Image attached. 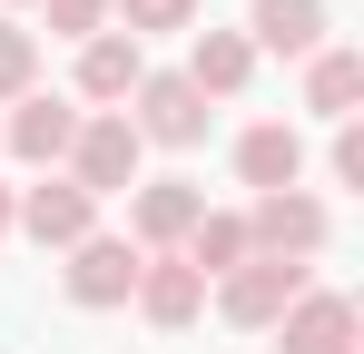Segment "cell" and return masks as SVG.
Wrapping results in <instances>:
<instances>
[{"mask_svg": "<svg viewBox=\"0 0 364 354\" xmlns=\"http://www.w3.org/2000/svg\"><path fill=\"white\" fill-rule=\"evenodd\" d=\"M60 177H69V187H89V197L109 207V197H128V187L148 177V148H138V128H128L119 109H79V138H69Z\"/></svg>", "mask_w": 364, "mask_h": 354, "instance_id": "cell-1", "label": "cell"}, {"mask_svg": "<svg viewBox=\"0 0 364 354\" xmlns=\"http://www.w3.org/2000/svg\"><path fill=\"white\" fill-rule=\"evenodd\" d=\"M246 246L276 256V266H315L335 246V207L315 187H276V197H246Z\"/></svg>", "mask_w": 364, "mask_h": 354, "instance_id": "cell-2", "label": "cell"}, {"mask_svg": "<svg viewBox=\"0 0 364 354\" xmlns=\"http://www.w3.org/2000/svg\"><path fill=\"white\" fill-rule=\"evenodd\" d=\"M315 286V266H276V256H246L237 276H217L207 286V305L237 325V335H276V315L296 305V295Z\"/></svg>", "mask_w": 364, "mask_h": 354, "instance_id": "cell-3", "label": "cell"}, {"mask_svg": "<svg viewBox=\"0 0 364 354\" xmlns=\"http://www.w3.org/2000/svg\"><path fill=\"white\" fill-rule=\"evenodd\" d=\"M60 295L79 305V315H109V305H128V295H138V246H128L119 227L79 236V246L60 256Z\"/></svg>", "mask_w": 364, "mask_h": 354, "instance_id": "cell-4", "label": "cell"}, {"mask_svg": "<svg viewBox=\"0 0 364 354\" xmlns=\"http://www.w3.org/2000/svg\"><path fill=\"white\" fill-rule=\"evenodd\" d=\"M197 217H207V187H197V177H138V187H128V227H119V236L138 246V256H178Z\"/></svg>", "mask_w": 364, "mask_h": 354, "instance_id": "cell-5", "label": "cell"}, {"mask_svg": "<svg viewBox=\"0 0 364 354\" xmlns=\"http://www.w3.org/2000/svg\"><path fill=\"white\" fill-rule=\"evenodd\" d=\"M128 128H138V148H197V138H207V99H197V89H187L178 69H148V79H138V89H128Z\"/></svg>", "mask_w": 364, "mask_h": 354, "instance_id": "cell-6", "label": "cell"}, {"mask_svg": "<svg viewBox=\"0 0 364 354\" xmlns=\"http://www.w3.org/2000/svg\"><path fill=\"white\" fill-rule=\"evenodd\" d=\"M10 236H30V246L69 256L79 236H99V197H89V187H69V177L50 168V177H30V187H20V217H10Z\"/></svg>", "mask_w": 364, "mask_h": 354, "instance_id": "cell-7", "label": "cell"}, {"mask_svg": "<svg viewBox=\"0 0 364 354\" xmlns=\"http://www.w3.org/2000/svg\"><path fill=\"white\" fill-rule=\"evenodd\" d=\"M276 345L286 354H364V305L345 286H305L286 315H276Z\"/></svg>", "mask_w": 364, "mask_h": 354, "instance_id": "cell-8", "label": "cell"}, {"mask_svg": "<svg viewBox=\"0 0 364 354\" xmlns=\"http://www.w3.org/2000/svg\"><path fill=\"white\" fill-rule=\"evenodd\" d=\"M138 79H148V50L128 30H99V40H79V59H69V99L79 109H128Z\"/></svg>", "mask_w": 364, "mask_h": 354, "instance_id": "cell-9", "label": "cell"}, {"mask_svg": "<svg viewBox=\"0 0 364 354\" xmlns=\"http://www.w3.org/2000/svg\"><path fill=\"white\" fill-rule=\"evenodd\" d=\"M69 138H79V99H50V89H30L20 109L0 118V148H10L30 177H50V168H60V158H69Z\"/></svg>", "mask_w": 364, "mask_h": 354, "instance_id": "cell-10", "label": "cell"}, {"mask_svg": "<svg viewBox=\"0 0 364 354\" xmlns=\"http://www.w3.org/2000/svg\"><path fill=\"white\" fill-rule=\"evenodd\" d=\"M237 187H246V197L305 187V128H296V118H246V128H237Z\"/></svg>", "mask_w": 364, "mask_h": 354, "instance_id": "cell-11", "label": "cell"}, {"mask_svg": "<svg viewBox=\"0 0 364 354\" xmlns=\"http://www.w3.org/2000/svg\"><path fill=\"white\" fill-rule=\"evenodd\" d=\"M325 40H335V10H325V0H256V10H246V50L256 59H296L305 69Z\"/></svg>", "mask_w": 364, "mask_h": 354, "instance_id": "cell-12", "label": "cell"}, {"mask_svg": "<svg viewBox=\"0 0 364 354\" xmlns=\"http://www.w3.org/2000/svg\"><path fill=\"white\" fill-rule=\"evenodd\" d=\"M187 89L207 99V109H227V99H246V79H256V50H246V30H187V69H178Z\"/></svg>", "mask_w": 364, "mask_h": 354, "instance_id": "cell-13", "label": "cell"}, {"mask_svg": "<svg viewBox=\"0 0 364 354\" xmlns=\"http://www.w3.org/2000/svg\"><path fill=\"white\" fill-rule=\"evenodd\" d=\"M158 335H187L197 315H207V276L187 266V256H138V295H128Z\"/></svg>", "mask_w": 364, "mask_h": 354, "instance_id": "cell-14", "label": "cell"}, {"mask_svg": "<svg viewBox=\"0 0 364 354\" xmlns=\"http://www.w3.org/2000/svg\"><path fill=\"white\" fill-rule=\"evenodd\" d=\"M305 109L325 118V128H345V118L364 109V50H345V40H325V50L305 59Z\"/></svg>", "mask_w": 364, "mask_h": 354, "instance_id": "cell-15", "label": "cell"}, {"mask_svg": "<svg viewBox=\"0 0 364 354\" xmlns=\"http://www.w3.org/2000/svg\"><path fill=\"white\" fill-rule=\"evenodd\" d=\"M178 256L207 276V286H217V276H237L246 256H256V246H246V207H207V217L187 227V246H178Z\"/></svg>", "mask_w": 364, "mask_h": 354, "instance_id": "cell-16", "label": "cell"}, {"mask_svg": "<svg viewBox=\"0 0 364 354\" xmlns=\"http://www.w3.org/2000/svg\"><path fill=\"white\" fill-rule=\"evenodd\" d=\"M197 20H207V0H109V30H128L138 50L158 30H197Z\"/></svg>", "mask_w": 364, "mask_h": 354, "instance_id": "cell-17", "label": "cell"}, {"mask_svg": "<svg viewBox=\"0 0 364 354\" xmlns=\"http://www.w3.org/2000/svg\"><path fill=\"white\" fill-rule=\"evenodd\" d=\"M30 89H40V30L0 20V109H20Z\"/></svg>", "mask_w": 364, "mask_h": 354, "instance_id": "cell-18", "label": "cell"}, {"mask_svg": "<svg viewBox=\"0 0 364 354\" xmlns=\"http://www.w3.org/2000/svg\"><path fill=\"white\" fill-rule=\"evenodd\" d=\"M40 20H50V40L79 50V40H99V30H109V0H40Z\"/></svg>", "mask_w": 364, "mask_h": 354, "instance_id": "cell-19", "label": "cell"}, {"mask_svg": "<svg viewBox=\"0 0 364 354\" xmlns=\"http://www.w3.org/2000/svg\"><path fill=\"white\" fill-rule=\"evenodd\" d=\"M325 177H335V187H364V118H345V128L325 138Z\"/></svg>", "mask_w": 364, "mask_h": 354, "instance_id": "cell-20", "label": "cell"}, {"mask_svg": "<svg viewBox=\"0 0 364 354\" xmlns=\"http://www.w3.org/2000/svg\"><path fill=\"white\" fill-rule=\"evenodd\" d=\"M10 217H20V187H0V236H10Z\"/></svg>", "mask_w": 364, "mask_h": 354, "instance_id": "cell-21", "label": "cell"}, {"mask_svg": "<svg viewBox=\"0 0 364 354\" xmlns=\"http://www.w3.org/2000/svg\"><path fill=\"white\" fill-rule=\"evenodd\" d=\"M20 10H40V0H0V20H20Z\"/></svg>", "mask_w": 364, "mask_h": 354, "instance_id": "cell-22", "label": "cell"}]
</instances>
